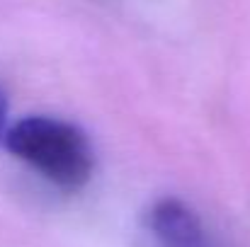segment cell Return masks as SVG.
I'll return each instance as SVG.
<instances>
[{
  "label": "cell",
  "mask_w": 250,
  "mask_h": 247,
  "mask_svg": "<svg viewBox=\"0 0 250 247\" xmlns=\"http://www.w3.org/2000/svg\"><path fill=\"white\" fill-rule=\"evenodd\" d=\"M146 230L156 247H214L199 213L180 199H158L146 213Z\"/></svg>",
  "instance_id": "2"
},
{
  "label": "cell",
  "mask_w": 250,
  "mask_h": 247,
  "mask_svg": "<svg viewBox=\"0 0 250 247\" xmlns=\"http://www.w3.org/2000/svg\"><path fill=\"white\" fill-rule=\"evenodd\" d=\"M5 126H7V97L0 90V138L5 136Z\"/></svg>",
  "instance_id": "3"
},
{
  "label": "cell",
  "mask_w": 250,
  "mask_h": 247,
  "mask_svg": "<svg viewBox=\"0 0 250 247\" xmlns=\"http://www.w3.org/2000/svg\"><path fill=\"white\" fill-rule=\"evenodd\" d=\"M7 151L61 189H81L95 170V151L83 129L56 116H27L5 131Z\"/></svg>",
  "instance_id": "1"
}]
</instances>
